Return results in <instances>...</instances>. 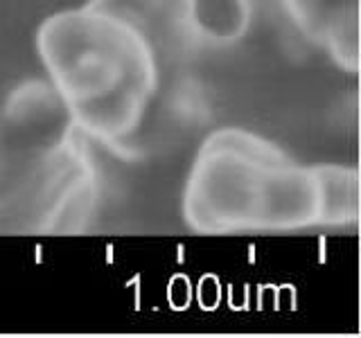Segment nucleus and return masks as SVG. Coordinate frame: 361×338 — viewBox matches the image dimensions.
I'll return each mask as SVG.
<instances>
[{
	"mask_svg": "<svg viewBox=\"0 0 361 338\" xmlns=\"http://www.w3.org/2000/svg\"><path fill=\"white\" fill-rule=\"evenodd\" d=\"M319 50H323L338 70L359 73V0H327Z\"/></svg>",
	"mask_w": 361,
	"mask_h": 338,
	"instance_id": "0eeeda50",
	"label": "nucleus"
},
{
	"mask_svg": "<svg viewBox=\"0 0 361 338\" xmlns=\"http://www.w3.org/2000/svg\"><path fill=\"white\" fill-rule=\"evenodd\" d=\"M321 180V228H355L359 223V169L355 165H316Z\"/></svg>",
	"mask_w": 361,
	"mask_h": 338,
	"instance_id": "423d86ee",
	"label": "nucleus"
},
{
	"mask_svg": "<svg viewBox=\"0 0 361 338\" xmlns=\"http://www.w3.org/2000/svg\"><path fill=\"white\" fill-rule=\"evenodd\" d=\"M142 34L161 65L174 63L208 43L210 32L199 18V0H88Z\"/></svg>",
	"mask_w": 361,
	"mask_h": 338,
	"instance_id": "20e7f679",
	"label": "nucleus"
},
{
	"mask_svg": "<svg viewBox=\"0 0 361 338\" xmlns=\"http://www.w3.org/2000/svg\"><path fill=\"white\" fill-rule=\"evenodd\" d=\"M93 142L73 124L50 140L9 142L0 124V232L77 234L102 206Z\"/></svg>",
	"mask_w": 361,
	"mask_h": 338,
	"instance_id": "7ed1b4c3",
	"label": "nucleus"
},
{
	"mask_svg": "<svg viewBox=\"0 0 361 338\" xmlns=\"http://www.w3.org/2000/svg\"><path fill=\"white\" fill-rule=\"evenodd\" d=\"M0 115L5 127L23 135H32L34 131L45 135L50 129H66L71 124L63 101L48 77L18 84L7 95Z\"/></svg>",
	"mask_w": 361,
	"mask_h": 338,
	"instance_id": "39448f33",
	"label": "nucleus"
},
{
	"mask_svg": "<svg viewBox=\"0 0 361 338\" xmlns=\"http://www.w3.org/2000/svg\"><path fill=\"white\" fill-rule=\"evenodd\" d=\"M180 214L199 234H262L321 228V180L276 142L226 127L201 142Z\"/></svg>",
	"mask_w": 361,
	"mask_h": 338,
	"instance_id": "f03ea898",
	"label": "nucleus"
},
{
	"mask_svg": "<svg viewBox=\"0 0 361 338\" xmlns=\"http://www.w3.org/2000/svg\"><path fill=\"white\" fill-rule=\"evenodd\" d=\"M237 9V34H274L300 41L289 14V0H233Z\"/></svg>",
	"mask_w": 361,
	"mask_h": 338,
	"instance_id": "6e6552de",
	"label": "nucleus"
},
{
	"mask_svg": "<svg viewBox=\"0 0 361 338\" xmlns=\"http://www.w3.org/2000/svg\"><path fill=\"white\" fill-rule=\"evenodd\" d=\"M37 54L73 127L127 156L163 86V65L142 34L86 3L41 23Z\"/></svg>",
	"mask_w": 361,
	"mask_h": 338,
	"instance_id": "f257e3e1",
	"label": "nucleus"
}]
</instances>
